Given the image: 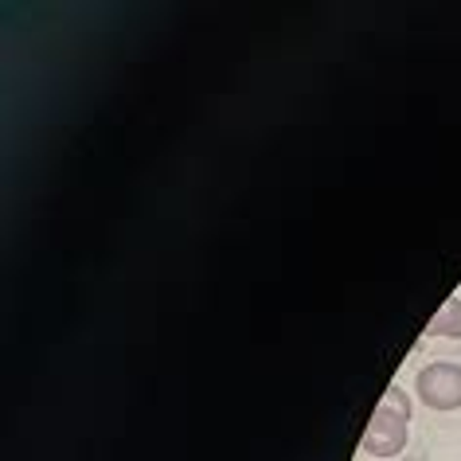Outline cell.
<instances>
[{
  "instance_id": "obj_3",
  "label": "cell",
  "mask_w": 461,
  "mask_h": 461,
  "mask_svg": "<svg viewBox=\"0 0 461 461\" xmlns=\"http://www.w3.org/2000/svg\"><path fill=\"white\" fill-rule=\"evenodd\" d=\"M422 337L426 340H461V297L457 294L438 305V313L426 321Z\"/></svg>"
},
{
  "instance_id": "obj_1",
  "label": "cell",
  "mask_w": 461,
  "mask_h": 461,
  "mask_svg": "<svg viewBox=\"0 0 461 461\" xmlns=\"http://www.w3.org/2000/svg\"><path fill=\"white\" fill-rule=\"evenodd\" d=\"M414 399L434 414H454L461 411V364L454 360H434L414 372Z\"/></svg>"
},
{
  "instance_id": "obj_4",
  "label": "cell",
  "mask_w": 461,
  "mask_h": 461,
  "mask_svg": "<svg viewBox=\"0 0 461 461\" xmlns=\"http://www.w3.org/2000/svg\"><path fill=\"white\" fill-rule=\"evenodd\" d=\"M384 407H391L395 414H402V419H411V395H407V391H402V387H395V384L387 387V395H384Z\"/></svg>"
},
{
  "instance_id": "obj_2",
  "label": "cell",
  "mask_w": 461,
  "mask_h": 461,
  "mask_svg": "<svg viewBox=\"0 0 461 461\" xmlns=\"http://www.w3.org/2000/svg\"><path fill=\"white\" fill-rule=\"evenodd\" d=\"M407 442H411V419H402V414H395L391 407L379 402L372 422H367V430H364V438H360L364 454H372L379 461H395L402 449H407Z\"/></svg>"
}]
</instances>
